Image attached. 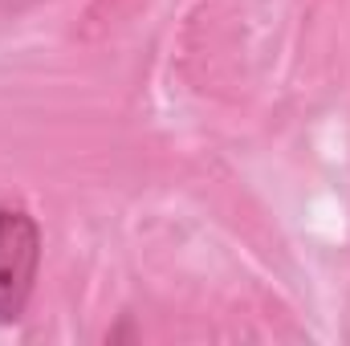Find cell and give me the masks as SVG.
<instances>
[{
	"label": "cell",
	"mask_w": 350,
	"mask_h": 346,
	"mask_svg": "<svg viewBox=\"0 0 350 346\" xmlns=\"http://www.w3.org/2000/svg\"><path fill=\"white\" fill-rule=\"evenodd\" d=\"M41 273V224L16 204H0V326H16Z\"/></svg>",
	"instance_id": "1"
},
{
	"label": "cell",
	"mask_w": 350,
	"mask_h": 346,
	"mask_svg": "<svg viewBox=\"0 0 350 346\" xmlns=\"http://www.w3.org/2000/svg\"><path fill=\"white\" fill-rule=\"evenodd\" d=\"M25 4H33V0H0V16H8V12H21Z\"/></svg>",
	"instance_id": "2"
}]
</instances>
